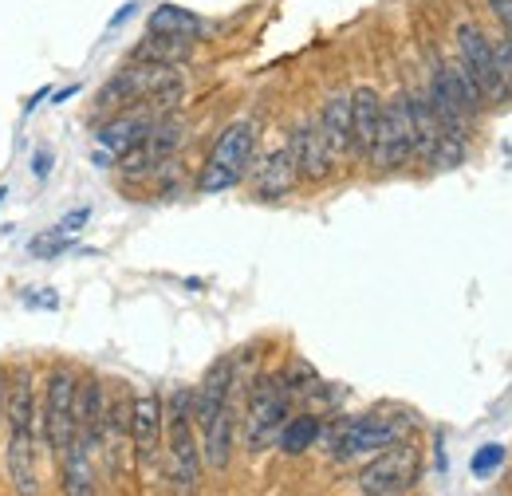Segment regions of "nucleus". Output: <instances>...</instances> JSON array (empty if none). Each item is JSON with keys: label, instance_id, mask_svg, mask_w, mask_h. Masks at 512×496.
I'll return each instance as SVG.
<instances>
[{"label": "nucleus", "instance_id": "1", "mask_svg": "<svg viewBox=\"0 0 512 496\" xmlns=\"http://www.w3.org/2000/svg\"><path fill=\"white\" fill-rule=\"evenodd\" d=\"M414 426V418L406 410H371V414H355L347 422L335 426L331 434V457L335 461H351L363 453H383L390 445L406 441Z\"/></svg>", "mask_w": 512, "mask_h": 496}, {"label": "nucleus", "instance_id": "2", "mask_svg": "<svg viewBox=\"0 0 512 496\" xmlns=\"http://www.w3.org/2000/svg\"><path fill=\"white\" fill-rule=\"evenodd\" d=\"M253 150H256V126L249 119L241 123H229L221 130V138L213 142L201 174H197V193H225L233 189L253 166Z\"/></svg>", "mask_w": 512, "mask_h": 496}, {"label": "nucleus", "instance_id": "3", "mask_svg": "<svg viewBox=\"0 0 512 496\" xmlns=\"http://www.w3.org/2000/svg\"><path fill=\"white\" fill-rule=\"evenodd\" d=\"M288 406H292V394L284 390V382L276 374H260L249 390V410H245V445L260 453L268 449L284 422H288Z\"/></svg>", "mask_w": 512, "mask_h": 496}, {"label": "nucleus", "instance_id": "4", "mask_svg": "<svg viewBox=\"0 0 512 496\" xmlns=\"http://www.w3.org/2000/svg\"><path fill=\"white\" fill-rule=\"evenodd\" d=\"M174 87H182L178 67L127 63L115 79L103 83V91H99V107H119V111H127V107L150 103V99H158V95H166V91H174Z\"/></svg>", "mask_w": 512, "mask_h": 496}, {"label": "nucleus", "instance_id": "5", "mask_svg": "<svg viewBox=\"0 0 512 496\" xmlns=\"http://www.w3.org/2000/svg\"><path fill=\"white\" fill-rule=\"evenodd\" d=\"M166 426H170V477L182 493H190L197 485V469H201V449L193 437V390L178 386L170 394Z\"/></svg>", "mask_w": 512, "mask_h": 496}, {"label": "nucleus", "instance_id": "6", "mask_svg": "<svg viewBox=\"0 0 512 496\" xmlns=\"http://www.w3.org/2000/svg\"><path fill=\"white\" fill-rule=\"evenodd\" d=\"M75 402H79V382L71 367H56L48 374L44 402H40V430L52 453H64L75 441Z\"/></svg>", "mask_w": 512, "mask_h": 496}, {"label": "nucleus", "instance_id": "7", "mask_svg": "<svg viewBox=\"0 0 512 496\" xmlns=\"http://www.w3.org/2000/svg\"><path fill=\"white\" fill-rule=\"evenodd\" d=\"M418 469H422L418 445L398 441V445L383 449V453L359 473V493L363 496H398L402 489H410V485L418 481Z\"/></svg>", "mask_w": 512, "mask_h": 496}, {"label": "nucleus", "instance_id": "8", "mask_svg": "<svg viewBox=\"0 0 512 496\" xmlns=\"http://www.w3.org/2000/svg\"><path fill=\"white\" fill-rule=\"evenodd\" d=\"M414 158V130H410V107L406 95L398 91L394 99H383V119L375 134V150H371V166L375 170H402Z\"/></svg>", "mask_w": 512, "mask_h": 496}, {"label": "nucleus", "instance_id": "9", "mask_svg": "<svg viewBox=\"0 0 512 496\" xmlns=\"http://www.w3.org/2000/svg\"><path fill=\"white\" fill-rule=\"evenodd\" d=\"M453 40H457V60L469 67V75L477 79V87L485 91V99H489V103L509 99V87H505L501 67H497V48H493V40H489L477 24H457V28H453Z\"/></svg>", "mask_w": 512, "mask_h": 496}, {"label": "nucleus", "instance_id": "10", "mask_svg": "<svg viewBox=\"0 0 512 496\" xmlns=\"http://www.w3.org/2000/svg\"><path fill=\"white\" fill-rule=\"evenodd\" d=\"M4 422H8V437H28V441H40V402H36V382L32 371L20 367L8 394H4Z\"/></svg>", "mask_w": 512, "mask_h": 496}, {"label": "nucleus", "instance_id": "11", "mask_svg": "<svg viewBox=\"0 0 512 496\" xmlns=\"http://www.w3.org/2000/svg\"><path fill=\"white\" fill-rule=\"evenodd\" d=\"M233 382H237V359L225 355V359H217L209 367V374L201 378V386L193 390V422L197 426H209L233 402Z\"/></svg>", "mask_w": 512, "mask_h": 496}, {"label": "nucleus", "instance_id": "12", "mask_svg": "<svg viewBox=\"0 0 512 496\" xmlns=\"http://www.w3.org/2000/svg\"><path fill=\"white\" fill-rule=\"evenodd\" d=\"M158 119H166L158 107H150V103H138V107H127V111H119L111 123L99 130V146L107 150V154H127V150H134L150 130H154V123Z\"/></svg>", "mask_w": 512, "mask_h": 496}, {"label": "nucleus", "instance_id": "13", "mask_svg": "<svg viewBox=\"0 0 512 496\" xmlns=\"http://www.w3.org/2000/svg\"><path fill=\"white\" fill-rule=\"evenodd\" d=\"M288 146H292V158H296V170H300L304 182H323V178H331L335 154H331V146H327V138H323L320 119H308V123L296 126V134H292Z\"/></svg>", "mask_w": 512, "mask_h": 496}, {"label": "nucleus", "instance_id": "14", "mask_svg": "<svg viewBox=\"0 0 512 496\" xmlns=\"http://www.w3.org/2000/svg\"><path fill=\"white\" fill-rule=\"evenodd\" d=\"M107 390L99 378L79 382V402H75V437L95 453L107 441Z\"/></svg>", "mask_w": 512, "mask_h": 496}, {"label": "nucleus", "instance_id": "15", "mask_svg": "<svg viewBox=\"0 0 512 496\" xmlns=\"http://www.w3.org/2000/svg\"><path fill=\"white\" fill-rule=\"evenodd\" d=\"M379 119H383V99H379V91H375V87L351 91V154L363 158V162H371Z\"/></svg>", "mask_w": 512, "mask_h": 496}, {"label": "nucleus", "instance_id": "16", "mask_svg": "<svg viewBox=\"0 0 512 496\" xmlns=\"http://www.w3.org/2000/svg\"><path fill=\"white\" fill-rule=\"evenodd\" d=\"M162 426H166L162 398H158V394H138L134 406H130V441H134V453H138L142 461H150V457L158 453Z\"/></svg>", "mask_w": 512, "mask_h": 496}, {"label": "nucleus", "instance_id": "17", "mask_svg": "<svg viewBox=\"0 0 512 496\" xmlns=\"http://www.w3.org/2000/svg\"><path fill=\"white\" fill-rule=\"evenodd\" d=\"M300 182V170H296V158H292V146H280L272 150L260 166H256V197L264 201H276V197H288Z\"/></svg>", "mask_w": 512, "mask_h": 496}, {"label": "nucleus", "instance_id": "18", "mask_svg": "<svg viewBox=\"0 0 512 496\" xmlns=\"http://www.w3.org/2000/svg\"><path fill=\"white\" fill-rule=\"evenodd\" d=\"M406 107H410V130H414V158L430 162L438 142H442V123L434 115V103H430V91H410L406 95Z\"/></svg>", "mask_w": 512, "mask_h": 496}, {"label": "nucleus", "instance_id": "19", "mask_svg": "<svg viewBox=\"0 0 512 496\" xmlns=\"http://www.w3.org/2000/svg\"><path fill=\"white\" fill-rule=\"evenodd\" d=\"M320 130L327 146H331V154H335V162L351 154V91H331L327 95L320 111Z\"/></svg>", "mask_w": 512, "mask_h": 496}, {"label": "nucleus", "instance_id": "20", "mask_svg": "<svg viewBox=\"0 0 512 496\" xmlns=\"http://www.w3.org/2000/svg\"><path fill=\"white\" fill-rule=\"evenodd\" d=\"M190 56H193V40H186V36H158V32H150L146 40H138V44H134L130 63L178 67V63H186Z\"/></svg>", "mask_w": 512, "mask_h": 496}, {"label": "nucleus", "instance_id": "21", "mask_svg": "<svg viewBox=\"0 0 512 496\" xmlns=\"http://www.w3.org/2000/svg\"><path fill=\"white\" fill-rule=\"evenodd\" d=\"M201 453H205V461H209V469H229V461H233V402L209 422V426H201Z\"/></svg>", "mask_w": 512, "mask_h": 496}, {"label": "nucleus", "instance_id": "22", "mask_svg": "<svg viewBox=\"0 0 512 496\" xmlns=\"http://www.w3.org/2000/svg\"><path fill=\"white\" fill-rule=\"evenodd\" d=\"M150 32H158V36H186V40H201L205 32H209V24L190 12V8H182V4H158L154 12H150Z\"/></svg>", "mask_w": 512, "mask_h": 496}, {"label": "nucleus", "instance_id": "23", "mask_svg": "<svg viewBox=\"0 0 512 496\" xmlns=\"http://www.w3.org/2000/svg\"><path fill=\"white\" fill-rule=\"evenodd\" d=\"M64 461V493L67 496H95V477H91V449L75 437L60 453Z\"/></svg>", "mask_w": 512, "mask_h": 496}, {"label": "nucleus", "instance_id": "24", "mask_svg": "<svg viewBox=\"0 0 512 496\" xmlns=\"http://www.w3.org/2000/svg\"><path fill=\"white\" fill-rule=\"evenodd\" d=\"M316 437H320V418H316V414H296V418L284 422V430H280L276 441H280V449H284L288 457H296V453L312 449Z\"/></svg>", "mask_w": 512, "mask_h": 496}, {"label": "nucleus", "instance_id": "25", "mask_svg": "<svg viewBox=\"0 0 512 496\" xmlns=\"http://www.w3.org/2000/svg\"><path fill=\"white\" fill-rule=\"evenodd\" d=\"M501 461H505V445H485V449L473 457V473H477V477H485V473H489V469H497Z\"/></svg>", "mask_w": 512, "mask_h": 496}, {"label": "nucleus", "instance_id": "26", "mask_svg": "<svg viewBox=\"0 0 512 496\" xmlns=\"http://www.w3.org/2000/svg\"><path fill=\"white\" fill-rule=\"evenodd\" d=\"M493 48H497V67H501V79H505V87H509V95H512V48L505 44V40H497Z\"/></svg>", "mask_w": 512, "mask_h": 496}, {"label": "nucleus", "instance_id": "27", "mask_svg": "<svg viewBox=\"0 0 512 496\" xmlns=\"http://www.w3.org/2000/svg\"><path fill=\"white\" fill-rule=\"evenodd\" d=\"M87 217H91V209H87V205H83V209H75V213H67L64 221L56 225V233H60V237H67V233H79Z\"/></svg>", "mask_w": 512, "mask_h": 496}, {"label": "nucleus", "instance_id": "28", "mask_svg": "<svg viewBox=\"0 0 512 496\" xmlns=\"http://www.w3.org/2000/svg\"><path fill=\"white\" fill-rule=\"evenodd\" d=\"M489 12L501 20V28H509L512 24V0H489Z\"/></svg>", "mask_w": 512, "mask_h": 496}, {"label": "nucleus", "instance_id": "29", "mask_svg": "<svg viewBox=\"0 0 512 496\" xmlns=\"http://www.w3.org/2000/svg\"><path fill=\"white\" fill-rule=\"evenodd\" d=\"M52 174V154H36V178H48Z\"/></svg>", "mask_w": 512, "mask_h": 496}, {"label": "nucleus", "instance_id": "30", "mask_svg": "<svg viewBox=\"0 0 512 496\" xmlns=\"http://www.w3.org/2000/svg\"><path fill=\"white\" fill-rule=\"evenodd\" d=\"M134 12H138V0H130L123 12H115V16H111V28H119V24H123V20H130Z\"/></svg>", "mask_w": 512, "mask_h": 496}, {"label": "nucleus", "instance_id": "31", "mask_svg": "<svg viewBox=\"0 0 512 496\" xmlns=\"http://www.w3.org/2000/svg\"><path fill=\"white\" fill-rule=\"evenodd\" d=\"M0 410H4V371H0Z\"/></svg>", "mask_w": 512, "mask_h": 496}, {"label": "nucleus", "instance_id": "32", "mask_svg": "<svg viewBox=\"0 0 512 496\" xmlns=\"http://www.w3.org/2000/svg\"><path fill=\"white\" fill-rule=\"evenodd\" d=\"M501 40H505V44H509V48H512V24H509V28H505V36H501Z\"/></svg>", "mask_w": 512, "mask_h": 496}, {"label": "nucleus", "instance_id": "33", "mask_svg": "<svg viewBox=\"0 0 512 496\" xmlns=\"http://www.w3.org/2000/svg\"><path fill=\"white\" fill-rule=\"evenodd\" d=\"M0 201H4V189H0Z\"/></svg>", "mask_w": 512, "mask_h": 496}]
</instances>
